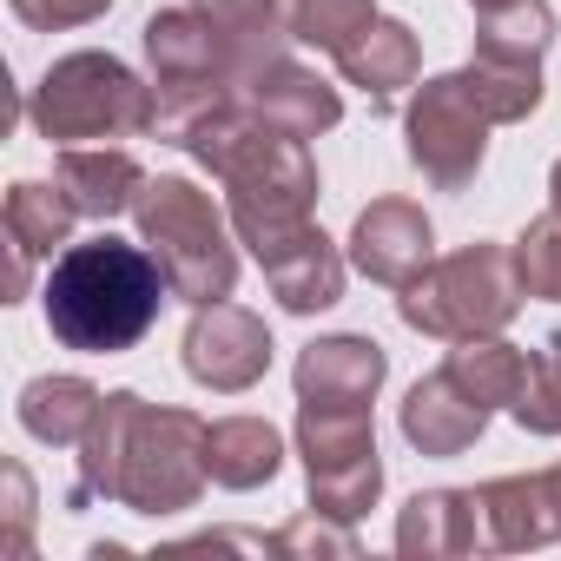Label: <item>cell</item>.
Here are the masks:
<instances>
[{"mask_svg":"<svg viewBox=\"0 0 561 561\" xmlns=\"http://www.w3.org/2000/svg\"><path fill=\"white\" fill-rule=\"evenodd\" d=\"M430 244H436V231H430V218H423V205H410V198H377L364 218H357V231H351V264L364 271V277H377V285H410V277L430 264Z\"/></svg>","mask_w":561,"mask_h":561,"instance_id":"obj_11","label":"cell"},{"mask_svg":"<svg viewBox=\"0 0 561 561\" xmlns=\"http://www.w3.org/2000/svg\"><path fill=\"white\" fill-rule=\"evenodd\" d=\"M146 54H152V80H159V133H172V139L192 119H205L211 106H225V87L244 80L238 47L198 8L152 14L146 21Z\"/></svg>","mask_w":561,"mask_h":561,"instance_id":"obj_6","label":"cell"},{"mask_svg":"<svg viewBox=\"0 0 561 561\" xmlns=\"http://www.w3.org/2000/svg\"><path fill=\"white\" fill-rule=\"evenodd\" d=\"M34 126L47 146H106L159 126V93L113 54H67L34 87Z\"/></svg>","mask_w":561,"mask_h":561,"instance_id":"obj_3","label":"cell"},{"mask_svg":"<svg viewBox=\"0 0 561 561\" xmlns=\"http://www.w3.org/2000/svg\"><path fill=\"white\" fill-rule=\"evenodd\" d=\"M515 423L522 430H541V436H561V337H548L541 351H528V377H522V397H515Z\"/></svg>","mask_w":561,"mask_h":561,"instance_id":"obj_22","label":"cell"},{"mask_svg":"<svg viewBox=\"0 0 561 561\" xmlns=\"http://www.w3.org/2000/svg\"><path fill=\"white\" fill-rule=\"evenodd\" d=\"M251 106L271 119V126H285L291 139H311V133H324V126H337V93L318 80V73H305V67H291L285 54H277V60H264L251 80Z\"/></svg>","mask_w":561,"mask_h":561,"instance_id":"obj_15","label":"cell"},{"mask_svg":"<svg viewBox=\"0 0 561 561\" xmlns=\"http://www.w3.org/2000/svg\"><path fill=\"white\" fill-rule=\"evenodd\" d=\"M541 47H548V8L541 0H508V8H489L476 60L482 67H528V73H541Z\"/></svg>","mask_w":561,"mask_h":561,"instance_id":"obj_21","label":"cell"},{"mask_svg":"<svg viewBox=\"0 0 561 561\" xmlns=\"http://www.w3.org/2000/svg\"><path fill=\"white\" fill-rule=\"evenodd\" d=\"M383 383V351L370 337H324L298 357V397L324 410H370Z\"/></svg>","mask_w":561,"mask_h":561,"instance_id":"obj_13","label":"cell"},{"mask_svg":"<svg viewBox=\"0 0 561 561\" xmlns=\"http://www.w3.org/2000/svg\"><path fill=\"white\" fill-rule=\"evenodd\" d=\"M165 291H172V277L146 244H126V238L100 231V238L67 244L54 257V271H47V331L67 351L119 357L159 324Z\"/></svg>","mask_w":561,"mask_h":561,"instance_id":"obj_2","label":"cell"},{"mask_svg":"<svg viewBox=\"0 0 561 561\" xmlns=\"http://www.w3.org/2000/svg\"><path fill=\"white\" fill-rule=\"evenodd\" d=\"M271 8H277L285 41H305V47H324V54H344L377 21L370 0H271Z\"/></svg>","mask_w":561,"mask_h":561,"instance_id":"obj_20","label":"cell"},{"mask_svg":"<svg viewBox=\"0 0 561 561\" xmlns=\"http://www.w3.org/2000/svg\"><path fill=\"white\" fill-rule=\"evenodd\" d=\"M139 231L152 244V257L165 264L172 291L192 305H218L238 285V251L225 238V218L211 205V192H198L192 179H146L139 192Z\"/></svg>","mask_w":561,"mask_h":561,"instance_id":"obj_5","label":"cell"},{"mask_svg":"<svg viewBox=\"0 0 561 561\" xmlns=\"http://www.w3.org/2000/svg\"><path fill=\"white\" fill-rule=\"evenodd\" d=\"M489 410H495V403H489L456 364H443L436 377H423V383L410 390V403H403V436H410L423 456H456V449H469V443L482 436Z\"/></svg>","mask_w":561,"mask_h":561,"instance_id":"obj_10","label":"cell"},{"mask_svg":"<svg viewBox=\"0 0 561 561\" xmlns=\"http://www.w3.org/2000/svg\"><path fill=\"white\" fill-rule=\"evenodd\" d=\"M100 403L106 397L87 377H34L21 390V430L41 436V443H54V449H80V436L93 430Z\"/></svg>","mask_w":561,"mask_h":561,"instance_id":"obj_18","label":"cell"},{"mask_svg":"<svg viewBox=\"0 0 561 561\" xmlns=\"http://www.w3.org/2000/svg\"><path fill=\"white\" fill-rule=\"evenodd\" d=\"M476 8H482V14H489V8H508V0H476Z\"/></svg>","mask_w":561,"mask_h":561,"instance_id":"obj_26","label":"cell"},{"mask_svg":"<svg viewBox=\"0 0 561 561\" xmlns=\"http://www.w3.org/2000/svg\"><path fill=\"white\" fill-rule=\"evenodd\" d=\"M337 67H344V80L364 87L377 106H397V93L416 80V34L397 27V21H370V27L337 54Z\"/></svg>","mask_w":561,"mask_h":561,"instance_id":"obj_17","label":"cell"},{"mask_svg":"<svg viewBox=\"0 0 561 561\" xmlns=\"http://www.w3.org/2000/svg\"><path fill=\"white\" fill-rule=\"evenodd\" d=\"M113 8V0H14V14L27 21V27H87V21H100Z\"/></svg>","mask_w":561,"mask_h":561,"instance_id":"obj_24","label":"cell"},{"mask_svg":"<svg viewBox=\"0 0 561 561\" xmlns=\"http://www.w3.org/2000/svg\"><path fill=\"white\" fill-rule=\"evenodd\" d=\"M264 277H271V291L285 311H331L344 298V257L331 251V238L318 225H298L285 238H271L257 251Z\"/></svg>","mask_w":561,"mask_h":561,"instance_id":"obj_12","label":"cell"},{"mask_svg":"<svg viewBox=\"0 0 561 561\" xmlns=\"http://www.w3.org/2000/svg\"><path fill=\"white\" fill-rule=\"evenodd\" d=\"M305 462H311V502L324 515H364L383 489V462H377V436H370V410H324L305 403Z\"/></svg>","mask_w":561,"mask_h":561,"instance_id":"obj_7","label":"cell"},{"mask_svg":"<svg viewBox=\"0 0 561 561\" xmlns=\"http://www.w3.org/2000/svg\"><path fill=\"white\" fill-rule=\"evenodd\" d=\"M548 489H554V508H561V469H548Z\"/></svg>","mask_w":561,"mask_h":561,"instance_id":"obj_25","label":"cell"},{"mask_svg":"<svg viewBox=\"0 0 561 561\" xmlns=\"http://www.w3.org/2000/svg\"><path fill=\"white\" fill-rule=\"evenodd\" d=\"M489 106L476 100V80L469 73H449V80H430L410 106V159L423 165V179H436L443 192L469 185L476 165H482V133H489Z\"/></svg>","mask_w":561,"mask_h":561,"instance_id":"obj_8","label":"cell"},{"mask_svg":"<svg viewBox=\"0 0 561 561\" xmlns=\"http://www.w3.org/2000/svg\"><path fill=\"white\" fill-rule=\"evenodd\" d=\"M277 456H285V443H277L271 423L257 416H225V423H205V469L211 482L225 489H257L277 476Z\"/></svg>","mask_w":561,"mask_h":561,"instance_id":"obj_19","label":"cell"},{"mask_svg":"<svg viewBox=\"0 0 561 561\" xmlns=\"http://www.w3.org/2000/svg\"><path fill=\"white\" fill-rule=\"evenodd\" d=\"M205 476H211L205 469V423L119 390V397L100 403L93 430L80 436L73 502L106 495V502L139 508V515H172V508H192Z\"/></svg>","mask_w":561,"mask_h":561,"instance_id":"obj_1","label":"cell"},{"mask_svg":"<svg viewBox=\"0 0 561 561\" xmlns=\"http://www.w3.org/2000/svg\"><path fill=\"white\" fill-rule=\"evenodd\" d=\"M60 192L80 205V218H119L139 205L146 192V172L133 152L119 146H60V165H54Z\"/></svg>","mask_w":561,"mask_h":561,"instance_id":"obj_14","label":"cell"},{"mask_svg":"<svg viewBox=\"0 0 561 561\" xmlns=\"http://www.w3.org/2000/svg\"><path fill=\"white\" fill-rule=\"evenodd\" d=\"M271 364V331L264 318H251L244 305H198L192 331H185V370L205 390H251Z\"/></svg>","mask_w":561,"mask_h":561,"instance_id":"obj_9","label":"cell"},{"mask_svg":"<svg viewBox=\"0 0 561 561\" xmlns=\"http://www.w3.org/2000/svg\"><path fill=\"white\" fill-rule=\"evenodd\" d=\"M515 271H522V291H528V298H561V205H548V211L522 231Z\"/></svg>","mask_w":561,"mask_h":561,"instance_id":"obj_23","label":"cell"},{"mask_svg":"<svg viewBox=\"0 0 561 561\" xmlns=\"http://www.w3.org/2000/svg\"><path fill=\"white\" fill-rule=\"evenodd\" d=\"M522 271H515V251L502 244H469L443 264H423L410 285H403V324L410 331H430V337H489L515 318L522 305Z\"/></svg>","mask_w":561,"mask_h":561,"instance_id":"obj_4","label":"cell"},{"mask_svg":"<svg viewBox=\"0 0 561 561\" xmlns=\"http://www.w3.org/2000/svg\"><path fill=\"white\" fill-rule=\"evenodd\" d=\"M73 218H80V205L60 192V179H54V185L21 179V185L8 192V238H14V277H8V291H14V298L27 291L34 257H47L54 244H67Z\"/></svg>","mask_w":561,"mask_h":561,"instance_id":"obj_16","label":"cell"}]
</instances>
